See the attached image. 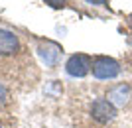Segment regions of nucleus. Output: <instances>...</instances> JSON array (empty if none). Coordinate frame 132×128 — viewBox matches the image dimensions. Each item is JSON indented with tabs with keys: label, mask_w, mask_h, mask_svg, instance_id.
I'll use <instances>...</instances> for the list:
<instances>
[{
	"label": "nucleus",
	"mask_w": 132,
	"mask_h": 128,
	"mask_svg": "<svg viewBox=\"0 0 132 128\" xmlns=\"http://www.w3.org/2000/svg\"><path fill=\"white\" fill-rule=\"evenodd\" d=\"M132 97V89L128 83H120V85H114L112 89H109V93H106V100H109L112 106H124L128 105V100H130Z\"/></svg>",
	"instance_id": "4"
},
{
	"label": "nucleus",
	"mask_w": 132,
	"mask_h": 128,
	"mask_svg": "<svg viewBox=\"0 0 132 128\" xmlns=\"http://www.w3.org/2000/svg\"><path fill=\"white\" fill-rule=\"evenodd\" d=\"M20 49V39L14 32L6 28H0V55L2 57H8V55H14L16 51Z\"/></svg>",
	"instance_id": "5"
},
{
	"label": "nucleus",
	"mask_w": 132,
	"mask_h": 128,
	"mask_svg": "<svg viewBox=\"0 0 132 128\" xmlns=\"http://www.w3.org/2000/svg\"><path fill=\"white\" fill-rule=\"evenodd\" d=\"M6 97H8V93H6V89H4V85H0V105L6 100Z\"/></svg>",
	"instance_id": "8"
},
{
	"label": "nucleus",
	"mask_w": 132,
	"mask_h": 128,
	"mask_svg": "<svg viewBox=\"0 0 132 128\" xmlns=\"http://www.w3.org/2000/svg\"><path fill=\"white\" fill-rule=\"evenodd\" d=\"M85 2H89V4H93V6H105L106 4V0H85Z\"/></svg>",
	"instance_id": "9"
},
{
	"label": "nucleus",
	"mask_w": 132,
	"mask_h": 128,
	"mask_svg": "<svg viewBox=\"0 0 132 128\" xmlns=\"http://www.w3.org/2000/svg\"><path fill=\"white\" fill-rule=\"evenodd\" d=\"M45 4L50 6V8H55V10H57V8H63V6H65V0H44Z\"/></svg>",
	"instance_id": "7"
},
{
	"label": "nucleus",
	"mask_w": 132,
	"mask_h": 128,
	"mask_svg": "<svg viewBox=\"0 0 132 128\" xmlns=\"http://www.w3.org/2000/svg\"><path fill=\"white\" fill-rule=\"evenodd\" d=\"M65 71H67L69 77L83 79L91 71V59L87 55H83V53H75V55H71L65 61Z\"/></svg>",
	"instance_id": "2"
},
{
	"label": "nucleus",
	"mask_w": 132,
	"mask_h": 128,
	"mask_svg": "<svg viewBox=\"0 0 132 128\" xmlns=\"http://www.w3.org/2000/svg\"><path fill=\"white\" fill-rule=\"evenodd\" d=\"M59 45L53 44V41H45V44H42L38 47V53L39 57H42V61L45 63V65L53 67L55 63H57V59H59Z\"/></svg>",
	"instance_id": "6"
},
{
	"label": "nucleus",
	"mask_w": 132,
	"mask_h": 128,
	"mask_svg": "<svg viewBox=\"0 0 132 128\" xmlns=\"http://www.w3.org/2000/svg\"><path fill=\"white\" fill-rule=\"evenodd\" d=\"M91 116H93L97 122L106 124L116 116V106H112L106 99H97V100H93V105H91Z\"/></svg>",
	"instance_id": "3"
},
{
	"label": "nucleus",
	"mask_w": 132,
	"mask_h": 128,
	"mask_svg": "<svg viewBox=\"0 0 132 128\" xmlns=\"http://www.w3.org/2000/svg\"><path fill=\"white\" fill-rule=\"evenodd\" d=\"M91 71H93V77L95 79H101V81H110L120 75V63L112 59V57H106V55H101V57H95L93 63H91Z\"/></svg>",
	"instance_id": "1"
}]
</instances>
